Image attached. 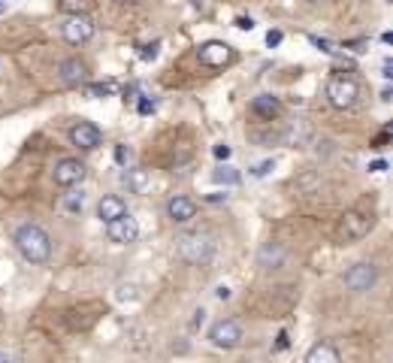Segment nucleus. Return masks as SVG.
<instances>
[{"label":"nucleus","mask_w":393,"mask_h":363,"mask_svg":"<svg viewBox=\"0 0 393 363\" xmlns=\"http://www.w3.org/2000/svg\"><path fill=\"white\" fill-rule=\"evenodd\" d=\"M15 248L27 264H46L52 257V239L39 224H22L15 230Z\"/></svg>","instance_id":"obj_1"},{"label":"nucleus","mask_w":393,"mask_h":363,"mask_svg":"<svg viewBox=\"0 0 393 363\" xmlns=\"http://www.w3.org/2000/svg\"><path fill=\"white\" fill-rule=\"evenodd\" d=\"M88 94H91V97H100V94L106 97V94H109V85H88Z\"/></svg>","instance_id":"obj_26"},{"label":"nucleus","mask_w":393,"mask_h":363,"mask_svg":"<svg viewBox=\"0 0 393 363\" xmlns=\"http://www.w3.org/2000/svg\"><path fill=\"white\" fill-rule=\"evenodd\" d=\"M64 39L70 46H82V43H88L91 37H94V22H91L88 15H67V22H64Z\"/></svg>","instance_id":"obj_8"},{"label":"nucleus","mask_w":393,"mask_h":363,"mask_svg":"<svg viewBox=\"0 0 393 363\" xmlns=\"http://www.w3.org/2000/svg\"><path fill=\"white\" fill-rule=\"evenodd\" d=\"M157 49H160V43L146 46V49H143V60H155V58H157Z\"/></svg>","instance_id":"obj_25"},{"label":"nucleus","mask_w":393,"mask_h":363,"mask_svg":"<svg viewBox=\"0 0 393 363\" xmlns=\"http://www.w3.org/2000/svg\"><path fill=\"white\" fill-rule=\"evenodd\" d=\"M387 170V160H372L369 164V173H385Z\"/></svg>","instance_id":"obj_28"},{"label":"nucleus","mask_w":393,"mask_h":363,"mask_svg":"<svg viewBox=\"0 0 393 363\" xmlns=\"http://www.w3.org/2000/svg\"><path fill=\"white\" fill-rule=\"evenodd\" d=\"M285 257H288V251H285L281 242H266V246L260 248V255H257L260 267H281L285 264Z\"/></svg>","instance_id":"obj_16"},{"label":"nucleus","mask_w":393,"mask_h":363,"mask_svg":"<svg viewBox=\"0 0 393 363\" xmlns=\"http://www.w3.org/2000/svg\"><path fill=\"white\" fill-rule=\"evenodd\" d=\"M311 43H315L318 49H324V52H336V49H333V46L327 43V39H321V37H311Z\"/></svg>","instance_id":"obj_30"},{"label":"nucleus","mask_w":393,"mask_h":363,"mask_svg":"<svg viewBox=\"0 0 393 363\" xmlns=\"http://www.w3.org/2000/svg\"><path fill=\"white\" fill-rule=\"evenodd\" d=\"M151 109H155V103H151V100H143V103H139V113H143V115H148Z\"/></svg>","instance_id":"obj_32"},{"label":"nucleus","mask_w":393,"mask_h":363,"mask_svg":"<svg viewBox=\"0 0 393 363\" xmlns=\"http://www.w3.org/2000/svg\"><path fill=\"white\" fill-rule=\"evenodd\" d=\"M239 173L233 167H218L215 173H212V182H215V185H239Z\"/></svg>","instance_id":"obj_19"},{"label":"nucleus","mask_w":393,"mask_h":363,"mask_svg":"<svg viewBox=\"0 0 393 363\" xmlns=\"http://www.w3.org/2000/svg\"><path fill=\"white\" fill-rule=\"evenodd\" d=\"M230 155H233V148H230V146H224V143L215 146V158L218 160H230Z\"/></svg>","instance_id":"obj_24"},{"label":"nucleus","mask_w":393,"mask_h":363,"mask_svg":"<svg viewBox=\"0 0 393 363\" xmlns=\"http://www.w3.org/2000/svg\"><path fill=\"white\" fill-rule=\"evenodd\" d=\"M281 39H285V34H281V30H276V27H272V30H266V46H269V49L281 46Z\"/></svg>","instance_id":"obj_23"},{"label":"nucleus","mask_w":393,"mask_h":363,"mask_svg":"<svg viewBox=\"0 0 393 363\" xmlns=\"http://www.w3.org/2000/svg\"><path fill=\"white\" fill-rule=\"evenodd\" d=\"M375 281H378L375 264H354L345 272V288L354 291V294H366V291L375 288Z\"/></svg>","instance_id":"obj_7"},{"label":"nucleus","mask_w":393,"mask_h":363,"mask_svg":"<svg viewBox=\"0 0 393 363\" xmlns=\"http://www.w3.org/2000/svg\"><path fill=\"white\" fill-rule=\"evenodd\" d=\"M0 363H15V357L6 355V351H0Z\"/></svg>","instance_id":"obj_34"},{"label":"nucleus","mask_w":393,"mask_h":363,"mask_svg":"<svg viewBox=\"0 0 393 363\" xmlns=\"http://www.w3.org/2000/svg\"><path fill=\"white\" fill-rule=\"evenodd\" d=\"M106 234H109V239H112V242H118V246H130V242L139 239V224H136V218H130L127 212H124L121 218L109 221Z\"/></svg>","instance_id":"obj_10"},{"label":"nucleus","mask_w":393,"mask_h":363,"mask_svg":"<svg viewBox=\"0 0 393 363\" xmlns=\"http://www.w3.org/2000/svg\"><path fill=\"white\" fill-rule=\"evenodd\" d=\"M115 160H118V164H127V160H130V151H127L124 146H118V148H115Z\"/></svg>","instance_id":"obj_27"},{"label":"nucleus","mask_w":393,"mask_h":363,"mask_svg":"<svg viewBox=\"0 0 393 363\" xmlns=\"http://www.w3.org/2000/svg\"><path fill=\"white\" fill-rule=\"evenodd\" d=\"M4 4H6V0H0V9H4Z\"/></svg>","instance_id":"obj_36"},{"label":"nucleus","mask_w":393,"mask_h":363,"mask_svg":"<svg viewBox=\"0 0 393 363\" xmlns=\"http://www.w3.org/2000/svg\"><path fill=\"white\" fill-rule=\"evenodd\" d=\"M70 139H73V146L91 151V148H97V146H100L103 134H100V127H97V125H91V121H79V125H76L73 130H70Z\"/></svg>","instance_id":"obj_11"},{"label":"nucleus","mask_w":393,"mask_h":363,"mask_svg":"<svg viewBox=\"0 0 393 363\" xmlns=\"http://www.w3.org/2000/svg\"><path fill=\"white\" fill-rule=\"evenodd\" d=\"M269 170H276V160H264V164H257L255 170H251V176H255V179H260V176H266Z\"/></svg>","instance_id":"obj_22"},{"label":"nucleus","mask_w":393,"mask_h":363,"mask_svg":"<svg viewBox=\"0 0 393 363\" xmlns=\"http://www.w3.org/2000/svg\"><path fill=\"white\" fill-rule=\"evenodd\" d=\"M127 188L134 191V194H146V191L151 188V173L143 167H136V170H127Z\"/></svg>","instance_id":"obj_18"},{"label":"nucleus","mask_w":393,"mask_h":363,"mask_svg":"<svg viewBox=\"0 0 393 363\" xmlns=\"http://www.w3.org/2000/svg\"><path fill=\"white\" fill-rule=\"evenodd\" d=\"M118 4H139V0H118Z\"/></svg>","instance_id":"obj_35"},{"label":"nucleus","mask_w":393,"mask_h":363,"mask_svg":"<svg viewBox=\"0 0 393 363\" xmlns=\"http://www.w3.org/2000/svg\"><path fill=\"white\" fill-rule=\"evenodd\" d=\"M236 27L239 30H251V27H255V22H251V18H245V15H239L236 18Z\"/></svg>","instance_id":"obj_29"},{"label":"nucleus","mask_w":393,"mask_h":363,"mask_svg":"<svg viewBox=\"0 0 393 363\" xmlns=\"http://www.w3.org/2000/svg\"><path fill=\"white\" fill-rule=\"evenodd\" d=\"M52 176H55V185L73 188V185H79V182L88 176V167L79 158H60L55 164V170H52Z\"/></svg>","instance_id":"obj_6"},{"label":"nucleus","mask_w":393,"mask_h":363,"mask_svg":"<svg viewBox=\"0 0 393 363\" xmlns=\"http://www.w3.org/2000/svg\"><path fill=\"white\" fill-rule=\"evenodd\" d=\"M167 215H169V221L173 224H188V221H194L197 218V203L191 197H173L167 203Z\"/></svg>","instance_id":"obj_12"},{"label":"nucleus","mask_w":393,"mask_h":363,"mask_svg":"<svg viewBox=\"0 0 393 363\" xmlns=\"http://www.w3.org/2000/svg\"><path fill=\"white\" fill-rule=\"evenodd\" d=\"M179 255L185 257L188 264L203 267L212 260V255H215V242H212L209 234H185V236H179Z\"/></svg>","instance_id":"obj_2"},{"label":"nucleus","mask_w":393,"mask_h":363,"mask_svg":"<svg viewBox=\"0 0 393 363\" xmlns=\"http://www.w3.org/2000/svg\"><path fill=\"white\" fill-rule=\"evenodd\" d=\"M276 348H288V333H278V342H276Z\"/></svg>","instance_id":"obj_33"},{"label":"nucleus","mask_w":393,"mask_h":363,"mask_svg":"<svg viewBox=\"0 0 393 363\" xmlns=\"http://www.w3.org/2000/svg\"><path fill=\"white\" fill-rule=\"evenodd\" d=\"M88 6H91V0H60L58 4V9L67 15H85Z\"/></svg>","instance_id":"obj_20"},{"label":"nucleus","mask_w":393,"mask_h":363,"mask_svg":"<svg viewBox=\"0 0 393 363\" xmlns=\"http://www.w3.org/2000/svg\"><path fill=\"white\" fill-rule=\"evenodd\" d=\"M306 363H342V357H339V351L333 348L330 342H318V345L309 348Z\"/></svg>","instance_id":"obj_17"},{"label":"nucleus","mask_w":393,"mask_h":363,"mask_svg":"<svg viewBox=\"0 0 393 363\" xmlns=\"http://www.w3.org/2000/svg\"><path fill=\"white\" fill-rule=\"evenodd\" d=\"M251 113H255L257 118L264 121H272L281 115V100L272 97V94H257L255 100H251Z\"/></svg>","instance_id":"obj_14"},{"label":"nucleus","mask_w":393,"mask_h":363,"mask_svg":"<svg viewBox=\"0 0 393 363\" xmlns=\"http://www.w3.org/2000/svg\"><path fill=\"white\" fill-rule=\"evenodd\" d=\"M197 58H200V64H206V67H227L230 60H233V49L227 43H221V39H209V43L197 49Z\"/></svg>","instance_id":"obj_9"},{"label":"nucleus","mask_w":393,"mask_h":363,"mask_svg":"<svg viewBox=\"0 0 393 363\" xmlns=\"http://www.w3.org/2000/svg\"><path fill=\"white\" fill-rule=\"evenodd\" d=\"M215 297H218V300H230V288H227V285H221V288L215 291Z\"/></svg>","instance_id":"obj_31"},{"label":"nucleus","mask_w":393,"mask_h":363,"mask_svg":"<svg viewBox=\"0 0 393 363\" xmlns=\"http://www.w3.org/2000/svg\"><path fill=\"white\" fill-rule=\"evenodd\" d=\"M82 206H85V197H82V194H70V197L64 200V209H67V212H82Z\"/></svg>","instance_id":"obj_21"},{"label":"nucleus","mask_w":393,"mask_h":363,"mask_svg":"<svg viewBox=\"0 0 393 363\" xmlns=\"http://www.w3.org/2000/svg\"><path fill=\"white\" fill-rule=\"evenodd\" d=\"M58 76H60V82H64V85L73 88V85H82L85 82L88 67L79 58H67V60H60V64H58Z\"/></svg>","instance_id":"obj_13"},{"label":"nucleus","mask_w":393,"mask_h":363,"mask_svg":"<svg viewBox=\"0 0 393 363\" xmlns=\"http://www.w3.org/2000/svg\"><path fill=\"white\" fill-rule=\"evenodd\" d=\"M124 212H127V206H124V200H121V197H115V194L100 197V203H97V218L103 221V224H109V221L121 218Z\"/></svg>","instance_id":"obj_15"},{"label":"nucleus","mask_w":393,"mask_h":363,"mask_svg":"<svg viewBox=\"0 0 393 363\" xmlns=\"http://www.w3.org/2000/svg\"><path fill=\"white\" fill-rule=\"evenodd\" d=\"M209 342L215 348H224V351L236 348V345H242V327L236 324V321H230V318L215 321L212 330H209Z\"/></svg>","instance_id":"obj_5"},{"label":"nucleus","mask_w":393,"mask_h":363,"mask_svg":"<svg viewBox=\"0 0 393 363\" xmlns=\"http://www.w3.org/2000/svg\"><path fill=\"white\" fill-rule=\"evenodd\" d=\"M360 97V85L351 76H333L327 82V100L333 109H351Z\"/></svg>","instance_id":"obj_3"},{"label":"nucleus","mask_w":393,"mask_h":363,"mask_svg":"<svg viewBox=\"0 0 393 363\" xmlns=\"http://www.w3.org/2000/svg\"><path fill=\"white\" fill-rule=\"evenodd\" d=\"M369 227H372V218L366 215V212H360V209H348L345 215L339 218V224H336V239L339 242H357L369 234Z\"/></svg>","instance_id":"obj_4"}]
</instances>
